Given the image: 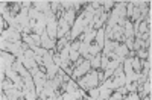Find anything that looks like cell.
<instances>
[{"instance_id": "obj_1", "label": "cell", "mask_w": 152, "mask_h": 100, "mask_svg": "<svg viewBox=\"0 0 152 100\" xmlns=\"http://www.w3.org/2000/svg\"><path fill=\"white\" fill-rule=\"evenodd\" d=\"M123 62L122 58H119L113 50V40L105 38L104 49H102V62H100V70L104 71V80L113 76L114 70H116Z\"/></svg>"}, {"instance_id": "obj_13", "label": "cell", "mask_w": 152, "mask_h": 100, "mask_svg": "<svg viewBox=\"0 0 152 100\" xmlns=\"http://www.w3.org/2000/svg\"><path fill=\"white\" fill-rule=\"evenodd\" d=\"M111 80H113V86H114V91L125 86V73H123V65L120 64L116 70H114L113 76H111Z\"/></svg>"}, {"instance_id": "obj_29", "label": "cell", "mask_w": 152, "mask_h": 100, "mask_svg": "<svg viewBox=\"0 0 152 100\" xmlns=\"http://www.w3.org/2000/svg\"><path fill=\"white\" fill-rule=\"evenodd\" d=\"M125 96L122 94V93H119V91H114L110 97H108V100H122Z\"/></svg>"}, {"instance_id": "obj_30", "label": "cell", "mask_w": 152, "mask_h": 100, "mask_svg": "<svg viewBox=\"0 0 152 100\" xmlns=\"http://www.w3.org/2000/svg\"><path fill=\"white\" fill-rule=\"evenodd\" d=\"M0 100H9L8 99V96H6V93L2 90V93H0Z\"/></svg>"}, {"instance_id": "obj_18", "label": "cell", "mask_w": 152, "mask_h": 100, "mask_svg": "<svg viewBox=\"0 0 152 100\" xmlns=\"http://www.w3.org/2000/svg\"><path fill=\"white\" fill-rule=\"evenodd\" d=\"M72 30V24L64 18V17H61L58 20V40L59 38H64V36Z\"/></svg>"}, {"instance_id": "obj_12", "label": "cell", "mask_w": 152, "mask_h": 100, "mask_svg": "<svg viewBox=\"0 0 152 100\" xmlns=\"http://www.w3.org/2000/svg\"><path fill=\"white\" fill-rule=\"evenodd\" d=\"M18 61L21 62V64L26 67L29 71L38 68V64H37V59H35V53H34V50L28 49V50H24V53L18 58Z\"/></svg>"}, {"instance_id": "obj_17", "label": "cell", "mask_w": 152, "mask_h": 100, "mask_svg": "<svg viewBox=\"0 0 152 100\" xmlns=\"http://www.w3.org/2000/svg\"><path fill=\"white\" fill-rule=\"evenodd\" d=\"M32 8L37 9L38 12H41V14L50 17L52 15V11H50V2H47V0H35V2H32Z\"/></svg>"}, {"instance_id": "obj_2", "label": "cell", "mask_w": 152, "mask_h": 100, "mask_svg": "<svg viewBox=\"0 0 152 100\" xmlns=\"http://www.w3.org/2000/svg\"><path fill=\"white\" fill-rule=\"evenodd\" d=\"M93 15H94V9L91 8L90 2H88L82 11L79 12V15L76 17L75 20V24H73V28L70 30V36H72V43L76 41V40H79L81 36L84 35V32L90 28V23L93 20Z\"/></svg>"}, {"instance_id": "obj_24", "label": "cell", "mask_w": 152, "mask_h": 100, "mask_svg": "<svg viewBox=\"0 0 152 100\" xmlns=\"http://www.w3.org/2000/svg\"><path fill=\"white\" fill-rule=\"evenodd\" d=\"M2 90L3 91H8V90H12V88H15V83L12 82V80H9V79H5V80H2Z\"/></svg>"}, {"instance_id": "obj_28", "label": "cell", "mask_w": 152, "mask_h": 100, "mask_svg": "<svg viewBox=\"0 0 152 100\" xmlns=\"http://www.w3.org/2000/svg\"><path fill=\"white\" fill-rule=\"evenodd\" d=\"M135 56L138 59H146L148 58V49H140V50H137L135 52Z\"/></svg>"}, {"instance_id": "obj_16", "label": "cell", "mask_w": 152, "mask_h": 100, "mask_svg": "<svg viewBox=\"0 0 152 100\" xmlns=\"http://www.w3.org/2000/svg\"><path fill=\"white\" fill-rule=\"evenodd\" d=\"M38 99L40 100H58V96L53 90V86H52V82H47L46 86L43 88V91L40 93V96H38Z\"/></svg>"}, {"instance_id": "obj_8", "label": "cell", "mask_w": 152, "mask_h": 100, "mask_svg": "<svg viewBox=\"0 0 152 100\" xmlns=\"http://www.w3.org/2000/svg\"><path fill=\"white\" fill-rule=\"evenodd\" d=\"M32 74V79H34V83H35V90H37V94L40 96V93L43 91V88L46 86V83L49 82V78H47V73L44 70H41L40 67L35 68L31 71Z\"/></svg>"}, {"instance_id": "obj_11", "label": "cell", "mask_w": 152, "mask_h": 100, "mask_svg": "<svg viewBox=\"0 0 152 100\" xmlns=\"http://www.w3.org/2000/svg\"><path fill=\"white\" fill-rule=\"evenodd\" d=\"M15 61H17V58L14 55H11L8 52H2V53H0V78H2V80L6 79L5 71L14 65Z\"/></svg>"}, {"instance_id": "obj_32", "label": "cell", "mask_w": 152, "mask_h": 100, "mask_svg": "<svg viewBox=\"0 0 152 100\" xmlns=\"http://www.w3.org/2000/svg\"><path fill=\"white\" fill-rule=\"evenodd\" d=\"M140 100H152V97H151V96H146V97H143V99H140Z\"/></svg>"}, {"instance_id": "obj_22", "label": "cell", "mask_w": 152, "mask_h": 100, "mask_svg": "<svg viewBox=\"0 0 152 100\" xmlns=\"http://www.w3.org/2000/svg\"><path fill=\"white\" fill-rule=\"evenodd\" d=\"M5 93H6V96H8L9 100H26V99H24V93L20 91V90H17V88L8 90Z\"/></svg>"}, {"instance_id": "obj_31", "label": "cell", "mask_w": 152, "mask_h": 100, "mask_svg": "<svg viewBox=\"0 0 152 100\" xmlns=\"http://www.w3.org/2000/svg\"><path fill=\"white\" fill-rule=\"evenodd\" d=\"M87 100H102V99H99V97H90L87 94Z\"/></svg>"}, {"instance_id": "obj_21", "label": "cell", "mask_w": 152, "mask_h": 100, "mask_svg": "<svg viewBox=\"0 0 152 100\" xmlns=\"http://www.w3.org/2000/svg\"><path fill=\"white\" fill-rule=\"evenodd\" d=\"M12 70H14L20 78H28V76H31V71H29L26 67H24L18 59L14 62V65H12Z\"/></svg>"}, {"instance_id": "obj_5", "label": "cell", "mask_w": 152, "mask_h": 100, "mask_svg": "<svg viewBox=\"0 0 152 100\" xmlns=\"http://www.w3.org/2000/svg\"><path fill=\"white\" fill-rule=\"evenodd\" d=\"M76 83H78L79 88L84 90L85 93H88L93 88H97V86L100 85V82H99V70L91 68L87 74H84L82 78H79L78 80H76Z\"/></svg>"}, {"instance_id": "obj_3", "label": "cell", "mask_w": 152, "mask_h": 100, "mask_svg": "<svg viewBox=\"0 0 152 100\" xmlns=\"http://www.w3.org/2000/svg\"><path fill=\"white\" fill-rule=\"evenodd\" d=\"M96 35H97V30L88 28L84 35L81 36V47H79V55L85 59V61H91L97 53H100L102 50L99 49L97 43H96Z\"/></svg>"}, {"instance_id": "obj_19", "label": "cell", "mask_w": 152, "mask_h": 100, "mask_svg": "<svg viewBox=\"0 0 152 100\" xmlns=\"http://www.w3.org/2000/svg\"><path fill=\"white\" fill-rule=\"evenodd\" d=\"M113 50H114V53H116L119 58H122V59L128 58V55H129V50H128V47L125 46V43L113 41Z\"/></svg>"}, {"instance_id": "obj_26", "label": "cell", "mask_w": 152, "mask_h": 100, "mask_svg": "<svg viewBox=\"0 0 152 100\" xmlns=\"http://www.w3.org/2000/svg\"><path fill=\"white\" fill-rule=\"evenodd\" d=\"M122 100H140V96H138L137 91H134V93H128Z\"/></svg>"}, {"instance_id": "obj_27", "label": "cell", "mask_w": 152, "mask_h": 100, "mask_svg": "<svg viewBox=\"0 0 152 100\" xmlns=\"http://www.w3.org/2000/svg\"><path fill=\"white\" fill-rule=\"evenodd\" d=\"M140 49H145V41L140 40V38H135V41H134V52H137V50H140Z\"/></svg>"}, {"instance_id": "obj_4", "label": "cell", "mask_w": 152, "mask_h": 100, "mask_svg": "<svg viewBox=\"0 0 152 100\" xmlns=\"http://www.w3.org/2000/svg\"><path fill=\"white\" fill-rule=\"evenodd\" d=\"M47 20H49L47 15L41 14V12H38V11L34 9V8L29 9V24H31L32 33L41 36V33H43V32L46 30V28H47Z\"/></svg>"}, {"instance_id": "obj_20", "label": "cell", "mask_w": 152, "mask_h": 100, "mask_svg": "<svg viewBox=\"0 0 152 100\" xmlns=\"http://www.w3.org/2000/svg\"><path fill=\"white\" fill-rule=\"evenodd\" d=\"M40 40H41V47H43V49H46V50H49V52H50V50L53 52V50L56 49V41H53L52 38H50V36L47 35V32H46V30L41 33Z\"/></svg>"}, {"instance_id": "obj_14", "label": "cell", "mask_w": 152, "mask_h": 100, "mask_svg": "<svg viewBox=\"0 0 152 100\" xmlns=\"http://www.w3.org/2000/svg\"><path fill=\"white\" fill-rule=\"evenodd\" d=\"M2 40L8 41V43H18V41H23V35L17 29L9 28V29L2 32Z\"/></svg>"}, {"instance_id": "obj_23", "label": "cell", "mask_w": 152, "mask_h": 100, "mask_svg": "<svg viewBox=\"0 0 152 100\" xmlns=\"http://www.w3.org/2000/svg\"><path fill=\"white\" fill-rule=\"evenodd\" d=\"M100 62H102V52L97 53V55L90 61V65H91L93 70H100Z\"/></svg>"}, {"instance_id": "obj_7", "label": "cell", "mask_w": 152, "mask_h": 100, "mask_svg": "<svg viewBox=\"0 0 152 100\" xmlns=\"http://www.w3.org/2000/svg\"><path fill=\"white\" fill-rule=\"evenodd\" d=\"M15 29L21 33V35H29L32 33L31 30V24H29V9L28 8H21L20 14L15 17Z\"/></svg>"}, {"instance_id": "obj_6", "label": "cell", "mask_w": 152, "mask_h": 100, "mask_svg": "<svg viewBox=\"0 0 152 100\" xmlns=\"http://www.w3.org/2000/svg\"><path fill=\"white\" fill-rule=\"evenodd\" d=\"M0 47H2V52H8L11 55H14L17 59L24 53V50H28V44L24 41H18V43H8V41H3L0 40Z\"/></svg>"}, {"instance_id": "obj_9", "label": "cell", "mask_w": 152, "mask_h": 100, "mask_svg": "<svg viewBox=\"0 0 152 100\" xmlns=\"http://www.w3.org/2000/svg\"><path fill=\"white\" fill-rule=\"evenodd\" d=\"M90 70H91L90 61H85L82 56H79L78 61H76V67H75V70H73V73H72L70 78H72L73 80H78L79 78H82L84 74H87Z\"/></svg>"}, {"instance_id": "obj_25", "label": "cell", "mask_w": 152, "mask_h": 100, "mask_svg": "<svg viewBox=\"0 0 152 100\" xmlns=\"http://www.w3.org/2000/svg\"><path fill=\"white\" fill-rule=\"evenodd\" d=\"M132 11H134L132 2H126V18H128L129 21H131V18H132Z\"/></svg>"}, {"instance_id": "obj_15", "label": "cell", "mask_w": 152, "mask_h": 100, "mask_svg": "<svg viewBox=\"0 0 152 100\" xmlns=\"http://www.w3.org/2000/svg\"><path fill=\"white\" fill-rule=\"evenodd\" d=\"M47 35L52 38L53 41H58V18L52 14L47 20V28H46Z\"/></svg>"}, {"instance_id": "obj_10", "label": "cell", "mask_w": 152, "mask_h": 100, "mask_svg": "<svg viewBox=\"0 0 152 100\" xmlns=\"http://www.w3.org/2000/svg\"><path fill=\"white\" fill-rule=\"evenodd\" d=\"M108 15L110 14H107L102 6H100L99 9H96L94 11V15H93V20L90 23V28L94 29V30H99L100 28H105V24L108 21Z\"/></svg>"}]
</instances>
